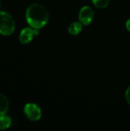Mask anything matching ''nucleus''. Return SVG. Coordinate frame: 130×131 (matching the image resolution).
<instances>
[{
	"mask_svg": "<svg viewBox=\"0 0 130 131\" xmlns=\"http://www.w3.org/2000/svg\"><path fill=\"white\" fill-rule=\"evenodd\" d=\"M25 18L31 27L40 29L48 22L49 14L43 5L34 3L28 7L25 12Z\"/></svg>",
	"mask_w": 130,
	"mask_h": 131,
	"instance_id": "1",
	"label": "nucleus"
},
{
	"mask_svg": "<svg viewBox=\"0 0 130 131\" xmlns=\"http://www.w3.org/2000/svg\"><path fill=\"white\" fill-rule=\"evenodd\" d=\"M83 29V25L80 21H74L68 27V32L71 35H79Z\"/></svg>",
	"mask_w": 130,
	"mask_h": 131,
	"instance_id": "6",
	"label": "nucleus"
},
{
	"mask_svg": "<svg viewBox=\"0 0 130 131\" xmlns=\"http://www.w3.org/2000/svg\"><path fill=\"white\" fill-rule=\"evenodd\" d=\"M8 107L9 104L7 97L4 94H0V116L4 115L7 113Z\"/></svg>",
	"mask_w": 130,
	"mask_h": 131,
	"instance_id": "7",
	"label": "nucleus"
},
{
	"mask_svg": "<svg viewBox=\"0 0 130 131\" xmlns=\"http://www.w3.org/2000/svg\"><path fill=\"white\" fill-rule=\"evenodd\" d=\"M94 18V11L90 6L84 5L83 6L78 14L79 21L82 23L83 25H89L92 23Z\"/></svg>",
	"mask_w": 130,
	"mask_h": 131,
	"instance_id": "4",
	"label": "nucleus"
},
{
	"mask_svg": "<svg viewBox=\"0 0 130 131\" xmlns=\"http://www.w3.org/2000/svg\"><path fill=\"white\" fill-rule=\"evenodd\" d=\"M125 97H126V101H127V103L129 104H130V86L126 89V91Z\"/></svg>",
	"mask_w": 130,
	"mask_h": 131,
	"instance_id": "10",
	"label": "nucleus"
},
{
	"mask_svg": "<svg viewBox=\"0 0 130 131\" xmlns=\"http://www.w3.org/2000/svg\"><path fill=\"white\" fill-rule=\"evenodd\" d=\"M15 29L13 18L5 12H0V34L5 36L11 35Z\"/></svg>",
	"mask_w": 130,
	"mask_h": 131,
	"instance_id": "2",
	"label": "nucleus"
},
{
	"mask_svg": "<svg viewBox=\"0 0 130 131\" xmlns=\"http://www.w3.org/2000/svg\"><path fill=\"white\" fill-rule=\"evenodd\" d=\"M39 33V29L34 28L32 27H27L23 28L19 34V41L21 44H28L30 43L33 38L35 35H38Z\"/></svg>",
	"mask_w": 130,
	"mask_h": 131,
	"instance_id": "5",
	"label": "nucleus"
},
{
	"mask_svg": "<svg viewBox=\"0 0 130 131\" xmlns=\"http://www.w3.org/2000/svg\"><path fill=\"white\" fill-rule=\"evenodd\" d=\"M11 125V117L6 116L5 114L0 116V130H6L9 128Z\"/></svg>",
	"mask_w": 130,
	"mask_h": 131,
	"instance_id": "8",
	"label": "nucleus"
},
{
	"mask_svg": "<svg viewBox=\"0 0 130 131\" xmlns=\"http://www.w3.org/2000/svg\"><path fill=\"white\" fill-rule=\"evenodd\" d=\"M126 29L130 32V18L128 19L126 21Z\"/></svg>",
	"mask_w": 130,
	"mask_h": 131,
	"instance_id": "11",
	"label": "nucleus"
},
{
	"mask_svg": "<svg viewBox=\"0 0 130 131\" xmlns=\"http://www.w3.org/2000/svg\"><path fill=\"white\" fill-rule=\"evenodd\" d=\"M91 2L95 7L98 8H105L109 5L110 0H91Z\"/></svg>",
	"mask_w": 130,
	"mask_h": 131,
	"instance_id": "9",
	"label": "nucleus"
},
{
	"mask_svg": "<svg viewBox=\"0 0 130 131\" xmlns=\"http://www.w3.org/2000/svg\"><path fill=\"white\" fill-rule=\"evenodd\" d=\"M24 114L31 121H38L41 118L42 111L40 107L34 103H28L24 107Z\"/></svg>",
	"mask_w": 130,
	"mask_h": 131,
	"instance_id": "3",
	"label": "nucleus"
}]
</instances>
